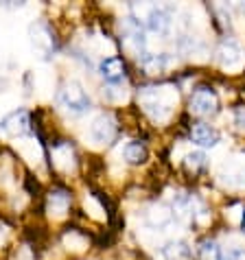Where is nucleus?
<instances>
[{
	"mask_svg": "<svg viewBox=\"0 0 245 260\" xmlns=\"http://www.w3.org/2000/svg\"><path fill=\"white\" fill-rule=\"evenodd\" d=\"M138 101L145 110L147 116L154 120H167L171 116V110L177 101V94L171 85H162V88H142L138 92Z\"/></svg>",
	"mask_w": 245,
	"mask_h": 260,
	"instance_id": "1",
	"label": "nucleus"
},
{
	"mask_svg": "<svg viewBox=\"0 0 245 260\" xmlns=\"http://www.w3.org/2000/svg\"><path fill=\"white\" fill-rule=\"evenodd\" d=\"M57 101H59V105L68 114H73V116H81V114L90 112V107H92V101L88 96V92L83 90V85L79 81H68L59 90Z\"/></svg>",
	"mask_w": 245,
	"mask_h": 260,
	"instance_id": "2",
	"label": "nucleus"
},
{
	"mask_svg": "<svg viewBox=\"0 0 245 260\" xmlns=\"http://www.w3.org/2000/svg\"><path fill=\"white\" fill-rule=\"evenodd\" d=\"M114 136H116V120H114L112 114H101V116H97L88 129V138L95 147H103V144L112 142Z\"/></svg>",
	"mask_w": 245,
	"mask_h": 260,
	"instance_id": "3",
	"label": "nucleus"
},
{
	"mask_svg": "<svg viewBox=\"0 0 245 260\" xmlns=\"http://www.w3.org/2000/svg\"><path fill=\"white\" fill-rule=\"evenodd\" d=\"M191 112L197 114V116H210V114H215L217 112V94L206 88L197 90L191 96Z\"/></svg>",
	"mask_w": 245,
	"mask_h": 260,
	"instance_id": "4",
	"label": "nucleus"
},
{
	"mask_svg": "<svg viewBox=\"0 0 245 260\" xmlns=\"http://www.w3.org/2000/svg\"><path fill=\"white\" fill-rule=\"evenodd\" d=\"M28 125H31L28 112L16 110V112H11L9 116L3 118V122H0V129H3L7 136H24L28 132Z\"/></svg>",
	"mask_w": 245,
	"mask_h": 260,
	"instance_id": "5",
	"label": "nucleus"
},
{
	"mask_svg": "<svg viewBox=\"0 0 245 260\" xmlns=\"http://www.w3.org/2000/svg\"><path fill=\"white\" fill-rule=\"evenodd\" d=\"M145 26L149 28L151 33H158V35L169 33V28H171V16H169V11L164 9V7L154 5V7H151V11H149V16L145 18Z\"/></svg>",
	"mask_w": 245,
	"mask_h": 260,
	"instance_id": "6",
	"label": "nucleus"
},
{
	"mask_svg": "<svg viewBox=\"0 0 245 260\" xmlns=\"http://www.w3.org/2000/svg\"><path fill=\"white\" fill-rule=\"evenodd\" d=\"M219 63L228 70H234L243 63V50L239 48L236 42L230 40V42H223L219 46Z\"/></svg>",
	"mask_w": 245,
	"mask_h": 260,
	"instance_id": "7",
	"label": "nucleus"
},
{
	"mask_svg": "<svg viewBox=\"0 0 245 260\" xmlns=\"http://www.w3.org/2000/svg\"><path fill=\"white\" fill-rule=\"evenodd\" d=\"M191 140L199 144V147L212 149L219 144V132L212 129L210 125H206V122H197V125H193V129H191Z\"/></svg>",
	"mask_w": 245,
	"mask_h": 260,
	"instance_id": "8",
	"label": "nucleus"
},
{
	"mask_svg": "<svg viewBox=\"0 0 245 260\" xmlns=\"http://www.w3.org/2000/svg\"><path fill=\"white\" fill-rule=\"evenodd\" d=\"M99 70H101V77L110 85H116L125 79V66H122V61L118 57H105V59L101 61Z\"/></svg>",
	"mask_w": 245,
	"mask_h": 260,
	"instance_id": "9",
	"label": "nucleus"
},
{
	"mask_svg": "<svg viewBox=\"0 0 245 260\" xmlns=\"http://www.w3.org/2000/svg\"><path fill=\"white\" fill-rule=\"evenodd\" d=\"M31 42H33V46L38 50H44V53H48V50L53 48V44H55V38H53L50 28L44 22H38V24L31 26Z\"/></svg>",
	"mask_w": 245,
	"mask_h": 260,
	"instance_id": "10",
	"label": "nucleus"
},
{
	"mask_svg": "<svg viewBox=\"0 0 245 260\" xmlns=\"http://www.w3.org/2000/svg\"><path fill=\"white\" fill-rule=\"evenodd\" d=\"M70 206V194L64 190H53L48 194V214L55 219H62Z\"/></svg>",
	"mask_w": 245,
	"mask_h": 260,
	"instance_id": "11",
	"label": "nucleus"
},
{
	"mask_svg": "<svg viewBox=\"0 0 245 260\" xmlns=\"http://www.w3.org/2000/svg\"><path fill=\"white\" fill-rule=\"evenodd\" d=\"M53 162L57 169L62 171H70L75 166V153L70 149V144H57L53 149Z\"/></svg>",
	"mask_w": 245,
	"mask_h": 260,
	"instance_id": "12",
	"label": "nucleus"
},
{
	"mask_svg": "<svg viewBox=\"0 0 245 260\" xmlns=\"http://www.w3.org/2000/svg\"><path fill=\"white\" fill-rule=\"evenodd\" d=\"M173 216H175V212H171L169 208L154 206V208H149V212H147V221L154 228H164V225H169V223L173 221Z\"/></svg>",
	"mask_w": 245,
	"mask_h": 260,
	"instance_id": "13",
	"label": "nucleus"
},
{
	"mask_svg": "<svg viewBox=\"0 0 245 260\" xmlns=\"http://www.w3.org/2000/svg\"><path fill=\"white\" fill-rule=\"evenodd\" d=\"M140 66L145 68L149 75H158V72H162L169 66V59H167V55H145L140 59Z\"/></svg>",
	"mask_w": 245,
	"mask_h": 260,
	"instance_id": "14",
	"label": "nucleus"
},
{
	"mask_svg": "<svg viewBox=\"0 0 245 260\" xmlns=\"http://www.w3.org/2000/svg\"><path fill=\"white\" fill-rule=\"evenodd\" d=\"M122 153H125V160H127V162L140 164V162H145V157H147V149H145V144H142V142L134 140V142L127 144Z\"/></svg>",
	"mask_w": 245,
	"mask_h": 260,
	"instance_id": "15",
	"label": "nucleus"
},
{
	"mask_svg": "<svg viewBox=\"0 0 245 260\" xmlns=\"http://www.w3.org/2000/svg\"><path fill=\"white\" fill-rule=\"evenodd\" d=\"M162 254H164V258H167V260H184V258H189L191 251H189V247H186L184 243H179V241L175 243V241H173V243L164 245Z\"/></svg>",
	"mask_w": 245,
	"mask_h": 260,
	"instance_id": "16",
	"label": "nucleus"
},
{
	"mask_svg": "<svg viewBox=\"0 0 245 260\" xmlns=\"http://www.w3.org/2000/svg\"><path fill=\"white\" fill-rule=\"evenodd\" d=\"M199 258L201 260H223V254L215 241H204L199 245Z\"/></svg>",
	"mask_w": 245,
	"mask_h": 260,
	"instance_id": "17",
	"label": "nucleus"
},
{
	"mask_svg": "<svg viewBox=\"0 0 245 260\" xmlns=\"http://www.w3.org/2000/svg\"><path fill=\"white\" fill-rule=\"evenodd\" d=\"M186 166L193 169V171L204 169V166H206V155L201 153V151H193V153L186 155Z\"/></svg>",
	"mask_w": 245,
	"mask_h": 260,
	"instance_id": "18",
	"label": "nucleus"
},
{
	"mask_svg": "<svg viewBox=\"0 0 245 260\" xmlns=\"http://www.w3.org/2000/svg\"><path fill=\"white\" fill-rule=\"evenodd\" d=\"M64 243H66V245H75V251H81L83 247H85V241H83V238H79L77 234H68L66 238H64Z\"/></svg>",
	"mask_w": 245,
	"mask_h": 260,
	"instance_id": "19",
	"label": "nucleus"
},
{
	"mask_svg": "<svg viewBox=\"0 0 245 260\" xmlns=\"http://www.w3.org/2000/svg\"><path fill=\"white\" fill-rule=\"evenodd\" d=\"M234 125L241 134H245V107H239V110L234 112Z\"/></svg>",
	"mask_w": 245,
	"mask_h": 260,
	"instance_id": "20",
	"label": "nucleus"
},
{
	"mask_svg": "<svg viewBox=\"0 0 245 260\" xmlns=\"http://www.w3.org/2000/svg\"><path fill=\"white\" fill-rule=\"evenodd\" d=\"M223 260H245V251L243 249H232L223 256Z\"/></svg>",
	"mask_w": 245,
	"mask_h": 260,
	"instance_id": "21",
	"label": "nucleus"
},
{
	"mask_svg": "<svg viewBox=\"0 0 245 260\" xmlns=\"http://www.w3.org/2000/svg\"><path fill=\"white\" fill-rule=\"evenodd\" d=\"M7 236H9V230H7L5 223H0V245L7 241Z\"/></svg>",
	"mask_w": 245,
	"mask_h": 260,
	"instance_id": "22",
	"label": "nucleus"
},
{
	"mask_svg": "<svg viewBox=\"0 0 245 260\" xmlns=\"http://www.w3.org/2000/svg\"><path fill=\"white\" fill-rule=\"evenodd\" d=\"M241 230H243V234H245V208L241 210Z\"/></svg>",
	"mask_w": 245,
	"mask_h": 260,
	"instance_id": "23",
	"label": "nucleus"
}]
</instances>
